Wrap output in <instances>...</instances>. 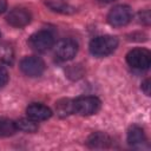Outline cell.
I'll return each mask as SVG.
<instances>
[{"label": "cell", "instance_id": "6da1fadb", "mask_svg": "<svg viewBox=\"0 0 151 151\" xmlns=\"http://www.w3.org/2000/svg\"><path fill=\"white\" fill-rule=\"evenodd\" d=\"M118 46V39L114 35H100L91 40L90 52L96 57H106Z\"/></svg>", "mask_w": 151, "mask_h": 151}, {"label": "cell", "instance_id": "7a4b0ae2", "mask_svg": "<svg viewBox=\"0 0 151 151\" xmlns=\"http://www.w3.org/2000/svg\"><path fill=\"white\" fill-rule=\"evenodd\" d=\"M101 103L97 97L93 96H86V97H79L76 100H73V109L74 112L81 116H91L97 113L100 110Z\"/></svg>", "mask_w": 151, "mask_h": 151}, {"label": "cell", "instance_id": "3957f363", "mask_svg": "<svg viewBox=\"0 0 151 151\" xmlns=\"http://www.w3.org/2000/svg\"><path fill=\"white\" fill-rule=\"evenodd\" d=\"M132 19V11L126 5L114 6L107 14V21L113 27H122L127 25Z\"/></svg>", "mask_w": 151, "mask_h": 151}, {"label": "cell", "instance_id": "277c9868", "mask_svg": "<svg viewBox=\"0 0 151 151\" xmlns=\"http://www.w3.org/2000/svg\"><path fill=\"white\" fill-rule=\"evenodd\" d=\"M127 64L136 70H147L151 64V54L146 48H133L126 54Z\"/></svg>", "mask_w": 151, "mask_h": 151}, {"label": "cell", "instance_id": "5b68a950", "mask_svg": "<svg viewBox=\"0 0 151 151\" xmlns=\"http://www.w3.org/2000/svg\"><path fill=\"white\" fill-rule=\"evenodd\" d=\"M54 44L53 35L47 31H39L32 34L28 39V46L37 52H46Z\"/></svg>", "mask_w": 151, "mask_h": 151}, {"label": "cell", "instance_id": "8992f818", "mask_svg": "<svg viewBox=\"0 0 151 151\" xmlns=\"http://www.w3.org/2000/svg\"><path fill=\"white\" fill-rule=\"evenodd\" d=\"M20 70L28 77H39L45 71V63L39 57H25L20 61Z\"/></svg>", "mask_w": 151, "mask_h": 151}, {"label": "cell", "instance_id": "52a82bcc", "mask_svg": "<svg viewBox=\"0 0 151 151\" xmlns=\"http://www.w3.org/2000/svg\"><path fill=\"white\" fill-rule=\"evenodd\" d=\"M77 52H78V44L72 39H63L54 47V53L57 58L61 61H67L73 59Z\"/></svg>", "mask_w": 151, "mask_h": 151}, {"label": "cell", "instance_id": "ba28073f", "mask_svg": "<svg viewBox=\"0 0 151 151\" xmlns=\"http://www.w3.org/2000/svg\"><path fill=\"white\" fill-rule=\"evenodd\" d=\"M6 21L13 27H25L31 21V14L24 8H14L7 14Z\"/></svg>", "mask_w": 151, "mask_h": 151}, {"label": "cell", "instance_id": "9c48e42d", "mask_svg": "<svg viewBox=\"0 0 151 151\" xmlns=\"http://www.w3.org/2000/svg\"><path fill=\"white\" fill-rule=\"evenodd\" d=\"M27 116L28 118L35 120V122H40V120H46L52 116V111L50 107H47L46 105L42 104H31L27 110Z\"/></svg>", "mask_w": 151, "mask_h": 151}, {"label": "cell", "instance_id": "30bf717a", "mask_svg": "<svg viewBox=\"0 0 151 151\" xmlns=\"http://www.w3.org/2000/svg\"><path fill=\"white\" fill-rule=\"evenodd\" d=\"M111 138L103 132H94L87 138V145L90 147L94 149H101V147H107L111 144Z\"/></svg>", "mask_w": 151, "mask_h": 151}, {"label": "cell", "instance_id": "8fae6325", "mask_svg": "<svg viewBox=\"0 0 151 151\" xmlns=\"http://www.w3.org/2000/svg\"><path fill=\"white\" fill-rule=\"evenodd\" d=\"M145 140V134L142 127L133 125L127 131V143L130 145H139Z\"/></svg>", "mask_w": 151, "mask_h": 151}, {"label": "cell", "instance_id": "7c38bea8", "mask_svg": "<svg viewBox=\"0 0 151 151\" xmlns=\"http://www.w3.org/2000/svg\"><path fill=\"white\" fill-rule=\"evenodd\" d=\"M15 125H17V130L28 132V133H33L38 130V125H37L35 120H33L31 118H21L15 122Z\"/></svg>", "mask_w": 151, "mask_h": 151}, {"label": "cell", "instance_id": "4fadbf2b", "mask_svg": "<svg viewBox=\"0 0 151 151\" xmlns=\"http://www.w3.org/2000/svg\"><path fill=\"white\" fill-rule=\"evenodd\" d=\"M17 131V125L14 122L6 119V118H0V137H8L14 134Z\"/></svg>", "mask_w": 151, "mask_h": 151}, {"label": "cell", "instance_id": "5bb4252c", "mask_svg": "<svg viewBox=\"0 0 151 151\" xmlns=\"http://www.w3.org/2000/svg\"><path fill=\"white\" fill-rule=\"evenodd\" d=\"M46 5L54 12H58V13H63V14H72L74 13L76 8L67 5V4H64V2H59V1H47Z\"/></svg>", "mask_w": 151, "mask_h": 151}, {"label": "cell", "instance_id": "9a60e30c", "mask_svg": "<svg viewBox=\"0 0 151 151\" xmlns=\"http://www.w3.org/2000/svg\"><path fill=\"white\" fill-rule=\"evenodd\" d=\"M57 111L59 113V116L65 117L68 116L71 113H74V109H73V100L71 99H61L57 103Z\"/></svg>", "mask_w": 151, "mask_h": 151}, {"label": "cell", "instance_id": "2e32d148", "mask_svg": "<svg viewBox=\"0 0 151 151\" xmlns=\"http://www.w3.org/2000/svg\"><path fill=\"white\" fill-rule=\"evenodd\" d=\"M0 60L7 65H12L14 60V53L11 46L8 45H2L0 47Z\"/></svg>", "mask_w": 151, "mask_h": 151}, {"label": "cell", "instance_id": "e0dca14e", "mask_svg": "<svg viewBox=\"0 0 151 151\" xmlns=\"http://www.w3.org/2000/svg\"><path fill=\"white\" fill-rule=\"evenodd\" d=\"M139 21L144 25H150V21H151V15H150V11L146 9V11H143V12H139Z\"/></svg>", "mask_w": 151, "mask_h": 151}, {"label": "cell", "instance_id": "ac0fdd59", "mask_svg": "<svg viewBox=\"0 0 151 151\" xmlns=\"http://www.w3.org/2000/svg\"><path fill=\"white\" fill-rule=\"evenodd\" d=\"M7 81H8V73L2 66H0V87L5 86Z\"/></svg>", "mask_w": 151, "mask_h": 151}, {"label": "cell", "instance_id": "d6986e66", "mask_svg": "<svg viewBox=\"0 0 151 151\" xmlns=\"http://www.w3.org/2000/svg\"><path fill=\"white\" fill-rule=\"evenodd\" d=\"M150 87H151V85H150V80H149V79L144 80L143 84H142V90H143V92H144L146 96H150Z\"/></svg>", "mask_w": 151, "mask_h": 151}, {"label": "cell", "instance_id": "ffe728a7", "mask_svg": "<svg viewBox=\"0 0 151 151\" xmlns=\"http://www.w3.org/2000/svg\"><path fill=\"white\" fill-rule=\"evenodd\" d=\"M6 8H7V2H6V0H0V13L5 12Z\"/></svg>", "mask_w": 151, "mask_h": 151}, {"label": "cell", "instance_id": "44dd1931", "mask_svg": "<svg viewBox=\"0 0 151 151\" xmlns=\"http://www.w3.org/2000/svg\"><path fill=\"white\" fill-rule=\"evenodd\" d=\"M99 1H101V2H112L114 0H99Z\"/></svg>", "mask_w": 151, "mask_h": 151}]
</instances>
